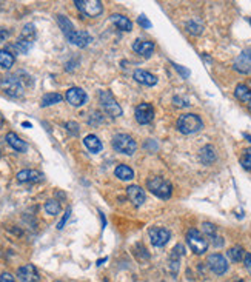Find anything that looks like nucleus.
Here are the masks:
<instances>
[{
	"mask_svg": "<svg viewBox=\"0 0 251 282\" xmlns=\"http://www.w3.org/2000/svg\"><path fill=\"white\" fill-rule=\"evenodd\" d=\"M2 125H3V116L0 114V127H2Z\"/></svg>",
	"mask_w": 251,
	"mask_h": 282,
	"instance_id": "44",
	"label": "nucleus"
},
{
	"mask_svg": "<svg viewBox=\"0 0 251 282\" xmlns=\"http://www.w3.org/2000/svg\"><path fill=\"white\" fill-rule=\"evenodd\" d=\"M134 79L137 80L139 83L145 87H154L158 83V77L154 74H151L150 71H145V70H136L134 71Z\"/></svg>",
	"mask_w": 251,
	"mask_h": 282,
	"instance_id": "19",
	"label": "nucleus"
},
{
	"mask_svg": "<svg viewBox=\"0 0 251 282\" xmlns=\"http://www.w3.org/2000/svg\"><path fill=\"white\" fill-rule=\"evenodd\" d=\"M14 54L9 53L8 49H0V67L5 68V70H9L13 65H14Z\"/></svg>",
	"mask_w": 251,
	"mask_h": 282,
	"instance_id": "26",
	"label": "nucleus"
},
{
	"mask_svg": "<svg viewBox=\"0 0 251 282\" xmlns=\"http://www.w3.org/2000/svg\"><path fill=\"white\" fill-rule=\"evenodd\" d=\"M57 282H62V281H57Z\"/></svg>",
	"mask_w": 251,
	"mask_h": 282,
	"instance_id": "47",
	"label": "nucleus"
},
{
	"mask_svg": "<svg viewBox=\"0 0 251 282\" xmlns=\"http://www.w3.org/2000/svg\"><path fill=\"white\" fill-rule=\"evenodd\" d=\"M114 174H116V177H119L120 181H131L133 177H134V171L131 166L128 165H117L116 166V170H114Z\"/></svg>",
	"mask_w": 251,
	"mask_h": 282,
	"instance_id": "25",
	"label": "nucleus"
},
{
	"mask_svg": "<svg viewBox=\"0 0 251 282\" xmlns=\"http://www.w3.org/2000/svg\"><path fill=\"white\" fill-rule=\"evenodd\" d=\"M133 49H134L137 54L143 56V57H150V56L154 53V44H153V42H150V40L137 39V40H134Z\"/></svg>",
	"mask_w": 251,
	"mask_h": 282,
	"instance_id": "16",
	"label": "nucleus"
},
{
	"mask_svg": "<svg viewBox=\"0 0 251 282\" xmlns=\"http://www.w3.org/2000/svg\"><path fill=\"white\" fill-rule=\"evenodd\" d=\"M0 282H16V281L9 273H2L0 275Z\"/></svg>",
	"mask_w": 251,
	"mask_h": 282,
	"instance_id": "40",
	"label": "nucleus"
},
{
	"mask_svg": "<svg viewBox=\"0 0 251 282\" xmlns=\"http://www.w3.org/2000/svg\"><path fill=\"white\" fill-rule=\"evenodd\" d=\"M5 139H6V142H8L9 147L14 148L17 153H25V151L28 150V145H26V142L20 139L16 133H8Z\"/></svg>",
	"mask_w": 251,
	"mask_h": 282,
	"instance_id": "20",
	"label": "nucleus"
},
{
	"mask_svg": "<svg viewBox=\"0 0 251 282\" xmlns=\"http://www.w3.org/2000/svg\"><path fill=\"white\" fill-rule=\"evenodd\" d=\"M183 255V247L181 244H177L170 253V259H168V267L171 270V273H177L179 271V267H181V258Z\"/></svg>",
	"mask_w": 251,
	"mask_h": 282,
	"instance_id": "18",
	"label": "nucleus"
},
{
	"mask_svg": "<svg viewBox=\"0 0 251 282\" xmlns=\"http://www.w3.org/2000/svg\"><path fill=\"white\" fill-rule=\"evenodd\" d=\"M244 262H245V268L248 270V273L251 275V253H247V255H245Z\"/></svg>",
	"mask_w": 251,
	"mask_h": 282,
	"instance_id": "39",
	"label": "nucleus"
},
{
	"mask_svg": "<svg viewBox=\"0 0 251 282\" xmlns=\"http://www.w3.org/2000/svg\"><path fill=\"white\" fill-rule=\"evenodd\" d=\"M8 37H9V31L5 29V28H0V44H2V42H5Z\"/></svg>",
	"mask_w": 251,
	"mask_h": 282,
	"instance_id": "41",
	"label": "nucleus"
},
{
	"mask_svg": "<svg viewBox=\"0 0 251 282\" xmlns=\"http://www.w3.org/2000/svg\"><path fill=\"white\" fill-rule=\"evenodd\" d=\"M103 282H107V281H103Z\"/></svg>",
	"mask_w": 251,
	"mask_h": 282,
	"instance_id": "48",
	"label": "nucleus"
},
{
	"mask_svg": "<svg viewBox=\"0 0 251 282\" xmlns=\"http://www.w3.org/2000/svg\"><path fill=\"white\" fill-rule=\"evenodd\" d=\"M22 125H23L25 128H31V123H29V122H23Z\"/></svg>",
	"mask_w": 251,
	"mask_h": 282,
	"instance_id": "43",
	"label": "nucleus"
},
{
	"mask_svg": "<svg viewBox=\"0 0 251 282\" xmlns=\"http://www.w3.org/2000/svg\"><path fill=\"white\" fill-rule=\"evenodd\" d=\"M146 188L160 199H170L173 194V185L160 176H151L146 179Z\"/></svg>",
	"mask_w": 251,
	"mask_h": 282,
	"instance_id": "1",
	"label": "nucleus"
},
{
	"mask_svg": "<svg viewBox=\"0 0 251 282\" xmlns=\"http://www.w3.org/2000/svg\"><path fill=\"white\" fill-rule=\"evenodd\" d=\"M199 158H201L202 164H205V165L213 164L216 161V158H217L216 150H214L213 145H205V147L201 150V153H199Z\"/></svg>",
	"mask_w": 251,
	"mask_h": 282,
	"instance_id": "22",
	"label": "nucleus"
},
{
	"mask_svg": "<svg viewBox=\"0 0 251 282\" xmlns=\"http://www.w3.org/2000/svg\"><path fill=\"white\" fill-rule=\"evenodd\" d=\"M186 28H188V31H190L191 34H201V33H202V25H197L194 20L188 22V24H186Z\"/></svg>",
	"mask_w": 251,
	"mask_h": 282,
	"instance_id": "35",
	"label": "nucleus"
},
{
	"mask_svg": "<svg viewBox=\"0 0 251 282\" xmlns=\"http://www.w3.org/2000/svg\"><path fill=\"white\" fill-rule=\"evenodd\" d=\"M186 244L190 245V248L193 250L196 255L205 253L206 248H208V241L205 239V236L201 232H199V230H196V228L188 230V233H186Z\"/></svg>",
	"mask_w": 251,
	"mask_h": 282,
	"instance_id": "5",
	"label": "nucleus"
},
{
	"mask_svg": "<svg viewBox=\"0 0 251 282\" xmlns=\"http://www.w3.org/2000/svg\"><path fill=\"white\" fill-rule=\"evenodd\" d=\"M204 232L210 236L211 239H216L217 236H216V232H217V227L216 225H213V224H210V222H204Z\"/></svg>",
	"mask_w": 251,
	"mask_h": 282,
	"instance_id": "34",
	"label": "nucleus"
},
{
	"mask_svg": "<svg viewBox=\"0 0 251 282\" xmlns=\"http://www.w3.org/2000/svg\"><path fill=\"white\" fill-rule=\"evenodd\" d=\"M45 212H46L48 214H51V216L59 214V212H60V204H59V201H56V199L46 201V204H45Z\"/></svg>",
	"mask_w": 251,
	"mask_h": 282,
	"instance_id": "32",
	"label": "nucleus"
},
{
	"mask_svg": "<svg viewBox=\"0 0 251 282\" xmlns=\"http://www.w3.org/2000/svg\"><path fill=\"white\" fill-rule=\"evenodd\" d=\"M74 3L88 17H97L103 13V5L100 0H76Z\"/></svg>",
	"mask_w": 251,
	"mask_h": 282,
	"instance_id": "7",
	"label": "nucleus"
},
{
	"mask_svg": "<svg viewBox=\"0 0 251 282\" xmlns=\"http://www.w3.org/2000/svg\"><path fill=\"white\" fill-rule=\"evenodd\" d=\"M236 282H244V281H236Z\"/></svg>",
	"mask_w": 251,
	"mask_h": 282,
	"instance_id": "45",
	"label": "nucleus"
},
{
	"mask_svg": "<svg viewBox=\"0 0 251 282\" xmlns=\"http://www.w3.org/2000/svg\"><path fill=\"white\" fill-rule=\"evenodd\" d=\"M240 165H242L244 170L251 171V148H247L244 151L242 158H240Z\"/></svg>",
	"mask_w": 251,
	"mask_h": 282,
	"instance_id": "33",
	"label": "nucleus"
},
{
	"mask_svg": "<svg viewBox=\"0 0 251 282\" xmlns=\"http://www.w3.org/2000/svg\"><path fill=\"white\" fill-rule=\"evenodd\" d=\"M45 179L44 173H40L37 170H22L17 173V181L22 182V184H37V182H42Z\"/></svg>",
	"mask_w": 251,
	"mask_h": 282,
	"instance_id": "15",
	"label": "nucleus"
},
{
	"mask_svg": "<svg viewBox=\"0 0 251 282\" xmlns=\"http://www.w3.org/2000/svg\"><path fill=\"white\" fill-rule=\"evenodd\" d=\"M111 22L122 31H131L133 29V22L128 17H125L122 14H113L111 16Z\"/></svg>",
	"mask_w": 251,
	"mask_h": 282,
	"instance_id": "24",
	"label": "nucleus"
},
{
	"mask_svg": "<svg viewBox=\"0 0 251 282\" xmlns=\"http://www.w3.org/2000/svg\"><path fill=\"white\" fill-rule=\"evenodd\" d=\"M208 267H210V270L213 271L214 275L221 276V275L227 273L228 262H227V259L222 255L214 253V255H211L210 258H208Z\"/></svg>",
	"mask_w": 251,
	"mask_h": 282,
	"instance_id": "10",
	"label": "nucleus"
},
{
	"mask_svg": "<svg viewBox=\"0 0 251 282\" xmlns=\"http://www.w3.org/2000/svg\"><path fill=\"white\" fill-rule=\"evenodd\" d=\"M99 100L102 108L105 110V113L111 118H119L122 116V108L117 103V100L114 99V96L110 91H100L99 93Z\"/></svg>",
	"mask_w": 251,
	"mask_h": 282,
	"instance_id": "6",
	"label": "nucleus"
},
{
	"mask_svg": "<svg viewBox=\"0 0 251 282\" xmlns=\"http://www.w3.org/2000/svg\"><path fill=\"white\" fill-rule=\"evenodd\" d=\"M113 148L122 154L131 156L137 150V143L130 134H116L113 138Z\"/></svg>",
	"mask_w": 251,
	"mask_h": 282,
	"instance_id": "4",
	"label": "nucleus"
},
{
	"mask_svg": "<svg viewBox=\"0 0 251 282\" xmlns=\"http://www.w3.org/2000/svg\"><path fill=\"white\" fill-rule=\"evenodd\" d=\"M134 116H136V120H137L140 125L151 123L154 119V108L151 103H146V102L139 103V105L136 107Z\"/></svg>",
	"mask_w": 251,
	"mask_h": 282,
	"instance_id": "8",
	"label": "nucleus"
},
{
	"mask_svg": "<svg viewBox=\"0 0 251 282\" xmlns=\"http://www.w3.org/2000/svg\"><path fill=\"white\" fill-rule=\"evenodd\" d=\"M204 127L202 119L197 116V114L188 113V114H182V116L177 119V130H179L182 134H193L201 131Z\"/></svg>",
	"mask_w": 251,
	"mask_h": 282,
	"instance_id": "2",
	"label": "nucleus"
},
{
	"mask_svg": "<svg viewBox=\"0 0 251 282\" xmlns=\"http://www.w3.org/2000/svg\"><path fill=\"white\" fill-rule=\"evenodd\" d=\"M67 39H68V42L69 44H72V45H76V47H79V48H85L90 42L92 40V37L87 33V31H77V29H74L72 33H69L68 36H65Z\"/></svg>",
	"mask_w": 251,
	"mask_h": 282,
	"instance_id": "14",
	"label": "nucleus"
},
{
	"mask_svg": "<svg viewBox=\"0 0 251 282\" xmlns=\"http://www.w3.org/2000/svg\"><path fill=\"white\" fill-rule=\"evenodd\" d=\"M57 25L60 26L62 33H64L65 36H68L69 33H72V31H74V26H72L71 20H69L68 17H65V16H62V14L57 16Z\"/></svg>",
	"mask_w": 251,
	"mask_h": 282,
	"instance_id": "28",
	"label": "nucleus"
},
{
	"mask_svg": "<svg viewBox=\"0 0 251 282\" xmlns=\"http://www.w3.org/2000/svg\"><path fill=\"white\" fill-rule=\"evenodd\" d=\"M234 94H236V97L242 103H245L248 108L251 107V90L247 85H244V83H239V85L236 87V90H234Z\"/></svg>",
	"mask_w": 251,
	"mask_h": 282,
	"instance_id": "21",
	"label": "nucleus"
},
{
	"mask_svg": "<svg viewBox=\"0 0 251 282\" xmlns=\"http://www.w3.org/2000/svg\"><path fill=\"white\" fill-rule=\"evenodd\" d=\"M65 99L68 103H71L72 107H82V105H85L87 103V93L83 91L82 88H77V87H72L67 91L65 94Z\"/></svg>",
	"mask_w": 251,
	"mask_h": 282,
	"instance_id": "11",
	"label": "nucleus"
},
{
	"mask_svg": "<svg viewBox=\"0 0 251 282\" xmlns=\"http://www.w3.org/2000/svg\"><path fill=\"white\" fill-rule=\"evenodd\" d=\"M83 143H85V147L91 151V153H100L102 148H103V145L102 142L99 141L97 136H94V134H88L85 139H83Z\"/></svg>",
	"mask_w": 251,
	"mask_h": 282,
	"instance_id": "23",
	"label": "nucleus"
},
{
	"mask_svg": "<svg viewBox=\"0 0 251 282\" xmlns=\"http://www.w3.org/2000/svg\"><path fill=\"white\" fill-rule=\"evenodd\" d=\"M67 127H68V131H71L72 134H77V133H79V130H77V123H74V122H68V123H67Z\"/></svg>",
	"mask_w": 251,
	"mask_h": 282,
	"instance_id": "42",
	"label": "nucleus"
},
{
	"mask_svg": "<svg viewBox=\"0 0 251 282\" xmlns=\"http://www.w3.org/2000/svg\"><path fill=\"white\" fill-rule=\"evenodd\" d=\"M127 194L134 207H142L145 204V191L139 185H130L127 188Z\"/></svg>",
	"mask_w": 251,
	"mask_h": 282,
	"instance_id": "17",
	"label": "nucleus"
},
{
	"mask_svg": "<svg viewBox=\"0 0 251 282\" xmlns=\"http://www.w3.org/2000/svg\"><path fill=\"white\" fill-rule=\"evenodd\" d=\"M0 88H2V91L8 94L9 97L17 99L23 96V85L16 74H8L2 77V80H0Z\"/></svg>",
	"mask_w": 251,
	"mask_h": 282,
	"instance_id": "3",
	"label": "nucleus"
},
{
	"mask_svg": "<svg viewBox=\"0 0 251 282\" xmlns=\"http://www.w3.org/2000/svg\"><path fill=\"white\" fill-rule=\"evenodd\" d=\"M228 258L233 260V262H240L245 258V252L242 247H233L228 250Z\"/></svg>",
	"mask_w": 251,
	"mask_h": 282,
	"instance_id": "31",
	"label": "nucleus"
},
{
	"mask_svg": "<svg viewBox=\"0 0 251 282\" xmlns=\"http://www.w3.org/2000/svg\"><path fill=\"white\" fill-rule=\"evenodd\" d=\"M248 110H250V111H251V107H250V108H248Z\"/></svg>",
	"mask_w": 251,
	"mask_h": 282,
	"instance_id": "46",
	"label": "nucleus"
},
{
	"mask_svg": "<svg viewBox=\"0 0 251 282\" xmlns=\"http://www.w3.org/2000/svg\"><path fill=\"white\" fill-rule=\"evenodd\" d=\"M137 22H139V25L143 26V28H151V22H150L148 19H146V16H140V17L137 19Z\"/></svg>",
	"mask_w": 251,
	"mask_h": 282,
	"instance_id": "37",
	"label": "nucleus"
},
{
	"mask_svg": "<svg viewBox=\"0 0 251 282\" xmlns=\"http://www.w3.org/2000/svg\"><path fill=\"white\" fill-rule=\"evenodd\" d=\"M62 94L59 93H46L44 97H42V103L40 105L42 107H51V105H54V103H59L62 102Z\"/></svg>",
	"mask_w": 251,
	"mask_h": 282,
	"instance_id": "27",
	"label": "nucleus"
},
{
	"mask_svg": "<svg viewBox=\"0 0 251 282\" xmlns=\"http://www.w3.org/2000/svg\"><path fill=\"white\" fill-rule=\"evenodd\" d=\"M148 235H150V239H151V242H153L154 247H163L166 242L170 241V237H171L170 232L166 228H163V227H153V228H150Z\"/></svg>",
	"mask_w": 251,
	"mask_h": 282,
	"instance_id": "9",
	"label": "nucleus"
},
{
	"mask_svg": "<svg viewBox=\"0 0 251 282\" xmlns=\"http://www.w3.org/2000/svg\"><path fill=\"white\" fill-rule=\"evenodd\" d=\"M31 47H33V44H31V42H28V40H23V39H17V42L14 45H11L9 48L11 49H16L17 53H20V54H26L28 51L31 49Z\"/></svg>",
	"mask_w": 251,
	"mask_h": 282,
	"instance_id": "29",
	"label": "nucleus"
},
{
	"mask_svg": "<svg viewBox=\"0 0 251 282\" xmlns=\"http://www.w3.org/2000/svg\"><path fill=\"white\" fill-rule=\"evenodd\" d=\"M69 214H71V208H68V210H67V213H65V216L62 217V221L59 222V225H57V228H59V230H62V228H64V225L67 224V221H68Z\"/></svg>",
	"mask_w": 251,
	"mask_h": 282,
	"instance_id": "38",
	"label": "nucleus"
},
{
	"mask_svg": "<svg viewBox=\"0 0 251 282\" xmlns=\"http://www.w3.org/2000/svg\"><path fill=\"white\" fill-rule=\"evenodd\" d=\"M20 39H23V40H28L33 44L34 39H36V28L33 24H26L22 29V34H20Z\"/></svg>",
	"mask_w": 251,
	"mask_h": 282,
	"instance_id": "30",
	"label": "nucleus"
},
{
	"mask_svg": "<svg viewBox=\"0 0 251 282\" xmlns=\"http://www.w3.org/2000/svg\"><path fill=\"white\" fill-rule=\"evenodd\" d=\"M17 276L22 282H39V271L33 264H26L17 270Z\"/></svg>",
	"mask_w": 251,
	"mask_h": 282,
	"instance_id": "13",
	"label": "nucleus"
},
{
	"mask_svg": "<svg viewBox=\"0 0 251 282\" xmlns=\"http://www.w3.org/2000/svg\"><path fill=\"white\" fill-rule=\"evenodd\" d=\"M173 67L176 68V71L177 72H181V76L183 77V79H186V77H190V70H186V68H183V67H181V65H176V64H173Z\"/></svg>",
	"mask_w": 251,
	"mask_h": 282,
	"instance_id": "36",
	"label": "nucleus"
},
{
	"mask_svg": "<svg viewBox=\"0 0 251 282\" xmlns=\"http://www.w3.org/2000/svg\"><path fill=\"white\" fill-rule=\"evenodd\" d=\"M234 70L242 72V74H248L251 72V49H245L242 51L234 60Z\"/></svg>",
	"mask_w": 251,
	"mask_h": 282,
	"instance_id": "12",
	"label": "nucleus"
}]
</instances>
